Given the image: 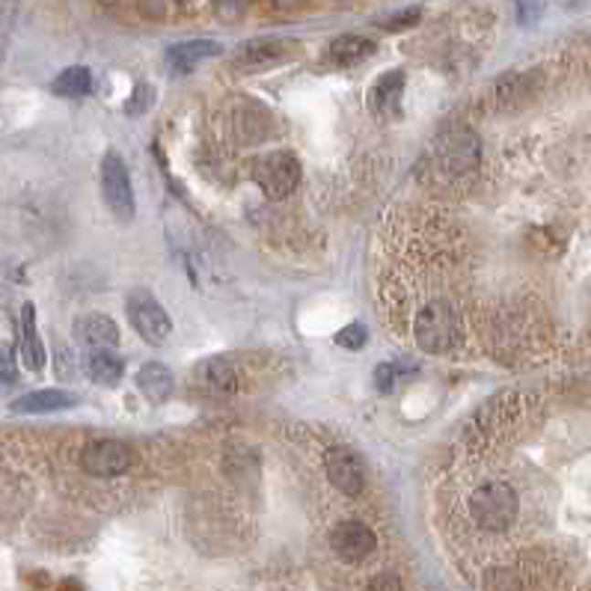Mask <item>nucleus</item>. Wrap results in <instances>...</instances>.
Wrapping results in <instances>:
<instances>
[{
  "label": "nucleus",
  "instance_id": "1",
  "mask_svg": "<svg viewBox=\"0 0 591 591\" xmlns=\"http://www.w3.org/2000/svg\"><path fill=\"white\" fill-rule=\"evenodd\" d=\"M517 491L505 481H484L470 493V517L481 532H505L517 520Z\"/></svg>",
  "mask_w": 591,
  "mask_h": 591
},
{
  "label": "nucleus",
  "instance_id": "2",
  "mask_svg": "<svg viewBox=\"0 0 591 591\" xmlns=\"http://www.w3.org/2000/svg\"><path fill=\"white\" fill-rule=\"evenodd\" d=\"M413 336L417 345L428 354H446L460 339V322L446 301H431L413 318Z\"/></svg>",
  "mask_w": 591,
  "mask_h": 591
},
{
  "label": "nucleus",
  "instance_id": "3",
  "mask_svg": "<svg viewBox=\"0 0 591 591\" xmlns=\"http://www.w3.org/2000/svg\"><path fill=\"white\" fill-rule=\"evenodd\" d=\"M125 315L132 327L140 333V339H146L149 345H164L173 336V322L167 310L155 301V294L146 289H134L125 301Z\"/></svg>",
  "mask_w": 591,
  "mask_h": 591
},
{
  "label": "nucleus",
  "instance_id": "4",
  "mask_svg": "<svg viewBox=\"0 0 591 591\" xmlns=\"http://www.w3.org/2000/svg\"><path fill=\"white\" fill-rule=\"evenodd\" d=\"M101 196L116 220H122V223L134 220L137 203H134L132 175H128L125 161L116 155V152H108L101 161Z\"/></svg>",
  "mask_w": 591,
  "mask_h": 591
},
{
  "label": "nucleus",
  "instance_id": "5",
  "mask_svg": "<svg viewBox=\"0 0 591 591\" xmlns=\"http://www.w3.org/2000/svg\"><path fill=\"white\" fill-rule=\"evenodd\" d=\"M256 182L270 199L289 196L301 185V164L289 152H270V155L256 161Z\"/></svg>",
  "mask_w": 591,
  "mask_h": 591
},
{
  "label": "nucleus",
  "instance_id": "6",
  "mask_svg": "<svg viewBox=\"0 0 591 591\" xmlns=\"http://www.w3.org/2000/svg\"><path fill=\"white\" fill-rule=\"evenodd\" d=\"M330 547H333V553L342 562H363L375 553L377 538L363 520H342V523L330 532Z\"/></svg>",
  "mask_w": 591,
  "mask_h": 591
},
{
  "label": "nucleus",
  "instance_id": "7",
  "mask_svg": "<svg viewBox=\"0 0 591 591\" xmlns=\"http://www.w3.org/2000/svg\"><path fill=\"white\" fill-rule=\"evenodd\" d=\"M80 464H84L90 476H99V479L122 476V472L132 467V449L120 440H96L84 449Z\"/></svg>",
  "mask_w": 591,
  "mask_h": 591
},
{
  "label": "nucleus",
  "instance_id": "8",
  "mask_svg": "<svg viewBox=\"0 0 591 591\" xmlns=\"http://www.w3.org/2000/svg\"><path fill=\"white\" fill-rule=\"evenodd\" d=\"M324 472L330 484L348 496H357L365 488V467L360 455L351 452V449H342V446L330 449L324 458Z\"/></svg>",
  "mask_w": 591,
  "mask_h": 591
},
{
  "label": "nucleus",
  "instance_id": "9",
  "mask_svg": "<svg viewBox=\"0 0 591 591\" xmlns=\"http://www.w3.org/2000/svg\"><path fill=\"white\" fill-rule=\"evenodd\" d=\"M75 339L87 351H111L120 345V327L101 312H87L75 322Z\"/></svg>",
  "mask_w": 591,
  "mask_h": 591
},
{
  "label": "nucleus",
  "instance_id": "10",
  "mask_svg": "<svg viewBox=\"0 0 591 591\" xmlns=\"http://www.w3.org/2000/svg\"><path fill=\"white\" fill-rule=\"evenodd\" d=\"M223 45L215 39H187V42H175L167 48V66L173 75H191L199 63L211 60V57H220Z\"/></svg>",
  "mask_w": 591,
  "mask_h": 591
},
{
  "label": "nucleus",
  "instance_id": "11",
  "mask_svg": "<svg viewBox=\"0 0 591 591\" xmlns=\"http://www.w3.org/2000/svg\"><path fill=\"white\" fill-rule=\"evenodd\" d=\"M291 42L289 39H280V37H259V39H247L235 48L232 60L244 66V69H265L270 63L282 60L289 54Z\"/></svg>",
  "mask_w": 591,
  "mask_h": 591
},
{
  "label": "nucleus",
  "instance_id": "12",
  "mask_svg": "<svg viewBox=\"0 0 591 591\" xmlns=\"http://www.w3.org/2000/svg\"><path fill=\"white\" fill-rule=\"evenodd\" d=\"M377 51L375 39L369 37H360V33H345V37H339L327 45L324 51V60L330 66H339V69H348V66H357L363 60H369V57Z\"/></svg>",
  "mask_w": 591,
  "mask_h": 591
},
{
  "label": "nucleus",
  "instance_id": "13",
  "mask_svg": "<svg viewBox=\"0 0 591 591\" xmlns=\"http://www.w3.org/2000/svg\"><path fill=\"white\" fill-rule=\"evenodd\" d=\"M173 386H175V377L164 363L152 360L137 372V389L152 401V405H164V401L173 396Z\"/></svg>",
  "mask_w": 591,
  "mask_h": 591
},
{
  "label": "nucleus",
  "instance_id": "14",
  "mask_svg": "<svg viewBox=\"0 0 591 591\" xmlns=\"http://www.w3.org/2000/svg\"><path fill=\"white\" fill-rule=\"evenodd\" d=\"M78 405V396L63 393V389H37V393H27L16 398L13 407L16 413H57V410H69Z\"/></svg>",
  "mask_w": 591,
  "mask_h": 591
},
{
  "label": "nucleus",
  "instance_id": "15",
  "mask_svg": "<svg viewBox=\"0 0 591 591\" xmlns=\"http://www.w3.org/2000/svg\"><path fill=\"white\" fill-rule=\"evenodd\" d=\"M405 84H407V78L405 72H398V69L377 78V84L372 87V96H369L372 111L381 116H393L401 104V96H405Z\"/></svg>",
  "mask_w": 591,
  "mask_h": 591
},
{
  "label": "nucleus",
  "instance_id": "16",
  "mask_svg": "<svg viewBox=\"0 0 591 591\" xmlns=\"http://www.w3.org/2000/svg\"><path fill=\"white\" fill-rule=\"evenodd\" d=\"M18 357L27 365L30 372H42L45 369V348L37 333V315H33V306L27 303L21 310V342H18Z\"/></svg>",
  "mask_w": 591,
  "mask_h": 591
},
{
  "label": "nucleus",
  "instance_id": "17",
  "mask_svg": "<svg viewBox=\"0 0 591 591\" xmlns=\"http://www.w3.org/2000/svg\"><path fill=\"white\" fill-rule=\"evenodd\" d=\"M84 372H87L90 381H96L101 386H113L122 377L125 363L116 357V354H111V351H87Z\"/></svg>",
  "mask_w": 591,
  "mask_h": 591
},
{
  "label": "nucleus",
  "instance_id": "18",
  "mask_svg": "<svg viewBox=\"0 0 591 591\" xmlns=\"http://www.w3.org/2000/svg\"><path fill=\"white\" fill-rule=\"evenodd\" d=\"M51 90L54 96H63V99H84L96 90V80H92V72L87 66H69L54 78Z\"/></svg>",
  "mask_w": 591,
  "mask_h": 591
},
{
  "label": "nucleus",
  "instance_id": "19",
  "mask_svg": "<svg viewBox=\"0 0 591 591\" xmlns=\"http://www.w3.org/2000/svg\"><path fill=\"white\" fill-rule=\"evenodd\" d=\"M440 158L449 173H455V175L470 173L479 161V146L472 137H455V140H449V146L443 149Z\"/></svg>",
  "mask_w": 591,
  "mask_h": 591
},
{
  "label": "nucleus",
  "instance_id": "20",
  "mask_svg": "<svg viewBox=\"0 0 591 591\" xmlns=\"http://www.w3.org/2000/svg\"><path fill=\"white\" fill-rule=\"evenodd\" d=\"M203 375H206L208 386L220 389V393H235V389H238V384H241L238 365L229 363V360H223V357L208 360L206 369H203Z\"/></svg>",
  "mask_w": 591,
  "mask_h": 591
},
{
  "label": "nucleus",
  "instance_id": "21",
  "mask_svg": "<svg viewBox=\"0 0 591 591\" xmlns=\"http://www.w3.org/2000/svg\"><path fill=\"white\" fill-rule=\"evenodd\" d=\"M365 339H369V333H365L363 324H348L336 333V345L348 351H360L365 345Z\"/></svg>",
  "mask_w": 591,
  "mask_h": 591
},
{
  "label": "nucleus",
  "instance_id": "22",
  "mask_svg": "<svg viewBox=\"0 0 591 591\" xmlns=\"http://www.w3.org/2000/svg\"><path fill=\"white\" fill-rule=\"evenodd\" d=\"M398 377H401V365L384 363V365H377V372H375V386L381 389V393H393V386L398 384Z\"/></svg>",
  "mask_w": 591,
  "mask_h": 591
},
{
  "label": "nucleus",
  "instance_id": "23",
  "mask_svg": "<svg viewBox=\"0 0 591 591\" xmlns=\"http://www.w3.org/2000/svg\"><path fill=\"white\" fill-rule=\"evenodd\" d=\"M419 18H422V9L419 6H410V9H405V13H396V16L384 18V27L386 30H405V27L419 25Z\"/></svg>",
  "mask_w": 591,
  "mask_h": 591
},
{
  "label": "nucleus",
  "instance_id": "24",
  "mask_svg": "<svg viewBox=\"0 0 591 591\" xmlns=\"http://www.w3.org/2000/svg\"><path fill=\"white\" fill-rule=\"evenodd\" d=\"M365 591H405V586H401V579L393 576V574H381V576H375L369 586H365Z\"/></svg>",
  "mask_w": 591,
  "mask_h": 591
},
{
  "label": "nucleus",
  "instance_id": "25",
  "mask_svg": "<svg viewBox=\"0 0 591 591\" xmlns=\"http://www.w3.org/2000/svg\"><path fill=\"white\" fill-rule=\"evenodd\" d=\"M75 357H72V351L66 354V348H60L57 351V377L60 381H69V377H75Z\"/></svg>",
  "mask_w": 591,
  "mask_h": 591
},
{
  "label": "nucleus",
  "instance_id": "26",
  "mask_svg": "<svg viewBox=\"0 0 591 591\" xmlns=\"http://www.w3.org/2000/svg\"><path fill=\"white\" fill-rule=\"evenodd\" d=\"M13 377H16L13 354H9V351H4V381H6V384H13Z\"/></svg>",
  "mask_w": 591,
  "mask_h": 591
},
{
  "label": "nucleus",
  "instance_id": "27",
  "mask_svg": "<svg viewBox=\"0 0 591 591\" xmlns=\"http://www.w3.org/2000/svg\"><path fill=\"white\" fill-rule=\"evenodd\" d=\"M559 4H562L565 9H583L586 0H559Z\"/></svg>",
  "mask_w": 591,
  "mask_h": 591
},
{
  "label": "nucleus",
  "instance_id": "28",
  "mask_svg": "<svg viewBox=\"0 0 591 591\" xmlns=\"http://www.w3.org/2000/svg\"><path fill=\"white\" fill-rule=\"evenodd\" d=\"M60 591H80V586H78V583H63Z\"/></svg>",
  "mask_w": 591,
  "mask_h": 591
},
{
  "label": "nucleus",
  "instance_id": "29",
  "mask_svg": "<svg viewBox=\"0 0 591 591\" xmlns=\"http://www.w3.org/2000/svg\"><path fill=\"white\" fill-rule=\"evenodd\" d=\"M179 4H187V0H179Z\"/></svg>",
  "mask_w": 591,
  "mask_h": 591
}]
</instances>
